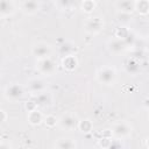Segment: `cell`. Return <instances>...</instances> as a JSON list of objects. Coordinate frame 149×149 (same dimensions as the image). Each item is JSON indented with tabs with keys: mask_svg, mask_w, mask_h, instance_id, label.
I'll return each instance as SVG.
<instances>
[{
	"mask_svg": "<svg viewBox=\"0 0 149 149\" xmlns=\"http://www.w3.org/2000/svg\"><path fill=\"white\" fill-rule=\"evenodd\" d=\"M63 66L66 69V70H73L76 66H77V64H78V62H77V58L74 57V55H70V56H66V57H64L63 58Z\"/></svg>",
	"mask_w": 149,
	"mask_h": 149,
	"instance_id": "cell-17",
	"label": "cell"
},
{
	"mask_svg": "<svg viewBox=\"0 0 149 149\" xmlns=\"http://www.w3.org/2000/svg\"><path fill=\"white\" fill-rule=\"evenodd\" d=\"M135 10H137L141 15H147L149 13V1L148 0L135 1Z\"/></svg>",
	"mask_w": 149,
	"mask_h": 149,
	"instance_id": "cell-16",
	"label": "cell"
},
{
	"mask_svg": "<svg viewBox=\"0 0 149 149\" xmlns=\"http://www.w3.org/2000/svg\"><path fill=\"white\" fill-rule=\"evenodd\" d=\"M0 149H12V147L7 142H0Z\"/></svg>",
	"mask_w": 149,
	"mask_h": 149,
	"instance_id": "cell-23",
	"label": "cell"
},
{
	"mask_svg": "<svg viewBox=\"0 0 149 149\" xmlns=\"http://www.w3.org/2000/svg\"><path fill=\"white\" fill-rule=\"evenodd\" d=\"M78 116L73 113H66V114H63L61 118H58V121H57V125L63 129V130H68V132H71L73 129H77V126H78Z\"/></svg>",
	"mask_w": 149,
	"mask_h": 149,
	"instance_id": "cell-4",
	"label": "cell"
},
{
	"mask_svg": "<svg viewBox=\"0 0 149 149\" xmlns=\"http://www.w3.org/2000/svg\"><path fill=\"white\" fill-rule=\"evenodd\" d=\"M57 121H58V119L54 115H47L43 118V122L48 128H54L57 125Z\"/></svg>",
	"mask_w": 149,
	"mask_h": 149,
	"instance_id": "cell-21",
	"label": "cell"
},
{
	"mask_svg": "<svg viewBox=\"0 0 149 149\" xmlns=\"http://www.w3.org/2000/svg\"><path fill=\"white\" fill-rule=\"evenodd\" d=\"M77 143L71 137H59L55 141V149H76Z\"/></svg>",
	"mask_w": 149,
	"mask_h": 149,
	"instance_id": "cell-14",
	"label": "cell"
},
{
	"mask_svg": "<svg viewBox=\"0 0 149 149\" xmlns=\"http://www.w3.org/2000/svg\"><path fill=\"white\" fill-rule=\"evenodd\" d=\"M36 70L44 76H52L56 70H57V65L56 62L51 58H42V59H37L36 61Z\"/></svg>",
	"mask_w": 149,
	"mask_h": 149,
	"instance_id": "cell-3",
	"label": "cell"
},
{
	"mask_svg": "<svg viewBox=\"0 0 149 149\" xmlns=\"http://www.w3.org/2000/svg\"><path fill=\"white\" fill-rule=\"evenodd\" d=\"M105 27V22L100 16H90L84 21V28L90 34H98Z\"/></svg>",
	"mask_w": 149,
	"mask_h": 149,
	"instance_id": "cell-6",
	"label": "cell"
},
{
	"mask_svg": "<svg viewBox=\"0 0 149 149\" xmlns=\"http://www.w3.org/2000/svg\"><path fill=\"white\" fill-rule=\"evenodd\" d=\"M16 10V3L8 0H0V16L13 15Z\"/></svg>",
	"mask_w": 149,
	"mask_h": 149,
	"instance_id": "cell-13",
	"label": "cell"
},
{
	"mask_svg": "<svg viewBox=\"0 0 149 149\" xmlns=\"http://www.w3.org/2000/svg\"><path fill=\"white\" fill-rule=\"evenodd\" d=\"M33 100H34V102H35L36 106H40V107H48V106H50L51 102H52V97H51V94H50L49 92L44 91V92H42V93H38V94L34 95Z\"/></svg>",
	"mask_w": 149,
	"mask_h": 149,
	"instance_id": "cell-12",
	"label": "cell"
},
{
	"mask_svg": "<svg viewBox=\"0 0 149 149\" xmlns=\"http://www.w3.org/2000/svg\"><path fill=\"white\" fill-rule=\"evenodd\" d=\"M116 10L122 14H132L135 10V1L130 0H119L114 3Z\"/></svg>",
	"mask_w": 149,
	"mask_h": 149,
	"instance_id": "cell-11",
	"label": "cell"
},
{
	"mask_svg": "<svg viewBox=\"0 0 149 149\" xmlns=\"http://www.w3.org/2000/svg\"><path fill=\"white\" fill-rule=\"evenodd\" d=\"M43 118H44L43 114H42L37 108L28 113V121H29V123L33 125V126L40 125V123L43 121Z\"/></svg>",
	"mask_w": 149,
	"mask_h": 149,
	"instance_id": "cell-15",
	"label": "cell"
},
{
	"mask_svg": "<svg viewBox=\"0 0 149 149\" xmlns=\"http://www.w3.org/2000/svg\"><path fill=\"white\" fill-rule=\"evenodd\" d=\"M77 129H79L80 132H83V133H88V132H91V129H92V123H91V121L90 120H79L78 121V126H77Z\"/></svg>",
	"mask_w": 149,
	"mask_h": 149,
	"instance_id": "cell-19",
	"label": "cell"
},
{
	"mask_svg": "<svg viewBox=\"0 0 149 149\" xmlns=\"http://www.w3.org/2000/svg\"><path fill=\"white\" fill-rule=\"evenodd\" d=\"M51 52H52V48L47 42H37L31 47V55L36 59L48 58L50 57Z\"/></svg>",
	"mask_w": 149,
	"mask_h": 149,
	"instance_id": "cell-7",
	"label": "cell"
},
{
	"mask_svg": "<svg viewBox=\"0 0 149 149\" xmlns=\"http://www.w3.org/2000/svg\"><path fill=\"white\" fill-rule=\"evenodd\" d=\"M128 43L118 37H113L107 42V50L113 55H120L128 49Z\"/></svg>",
	"mask_w": 149,
	"mask_h": 149,
	"instance_id": "cell-8",
	"label": "cell"
},
{
	"mask_svg": "<svg viewBox=\"0 0 149 149\" xmlns=\"http://www.w3.org/2000/svg\"><path fill=\"white\" fill-rule=\"evenodd\" d=\"M97 7V2L95 1H91V0H86V1H83L80 2V9L84 12V13H92Z\"/></svg>",
	"mask_w": 149,
	"mask_h": 149,
	"instance_id": "cell-18",
	"label": "cell"
},
{
	"mask_svg": "<svg viewBox=\"0 0 149 149\" xmlns=\"http://www.w3.org/2000/svg\"><path fill=\"white\" fill-rule=\"evenodd\" d=\"M95 78L100 84L109 86V85H113L116 80V71L113 66L105 65L97 71Z\"/></svg>",
	"mask_w": 149,
	"mask_h": 149,
	"instance_id": "cell-1",
	"label": "cell"
},
{
	"mask_svg": "<svg viewBox=\"0 0 149 149\" xmlns=\"http://www.w3.org/2000/svg\"><path fill=\"white\" fill-rule=\"evenodd\" d=\"M19 8L28 15H33L35 13H37L41 9V2L40 1H35V0H27V1H21L19 2Z\"/></svg>",
	"mask_w": 149,
	"mask_h": 149,
	"instance_id": "cell-9",
	"label": "cell"
},
{
	"mask_svg": "<svg viewBox=\"0 0 149 149\" xmlns=\"http://www.w3.org/2000/svg\"><path fill=\"white\" fill-rule=\"evenodd\" d=\"M132 126L127 121H119L112 128V136L115 140H123L132 134Z\"/></svg>",
	"mask_w": 149,
	"mask_h": 149,
	"instance_id": "cell-5",
	"label": "cell"
},
{
	"mask_svg": "<svg viewBox=\"0 0 149 149\" xmlns=\"http://www.w3.org/2000/svg\"><path fill=\"white\" fill-rule=\"evenodd\" d=\"M24 92H26L24 87L21 84L12 83V84L6 86L3 94H5V98L7 100H9V101H17V100L23 98Z\"/></svg>",
	"mask_w": 149,
	"mask_h": 149,
	"instance_id": "cell-2",
	"label": "cell"
},
{
	"mask_svg": "<svg viewBox=\"0 0 149 149\" xmlns=\"http://www.w3.org/2000/svg\"><path fill=\"white\" fill-rule=\"evenodd\" d=\"M126 68H127V71H128L129 73H136V72L140 70L139 63H137L135 59H129V61L127 62Z\"/></svg>",
	"mask_w": 149,
	"mask_h": 149,
	"instance_id": "cell-20",
	"label": "cell"
},
{
	"mask_svg": "<svg viewBox=\"0 0 149 149\" xmlns=\"http://www.w3.org/2000/svg\"><path fill=\"white\" fill-rule=\"evenodd\" d=\"M6 118H7L6 112H5L3 109H1V108H0V122H3V121L6 120Z\"/></svg>",
	"mask_w": 149,
	"mask_h": 149,
	"instance_id": "cell-22",
	"label": "cell"
},
{
	"mask_svg": "<svg viewBox=\"0 0 149 149\" xmlns=\"http://www.w3.org/2000/svg\"><path fill=\"white\" fill-rule=\"evenodd\" d=\"M27 90L33 95H36L38 93H42V92L47 91V85H45L44 80H42L40 78H33V79L28 80V83H27Z\"/></svg>",
	"mask_w": 149,
	"mask_h": 149,
	"instance_id": "cell-10",
	"label": "cell"
}]
</instances>
